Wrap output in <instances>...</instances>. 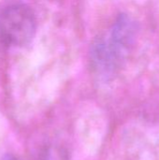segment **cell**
<instances>
[{"label":"cell","mask_w":159,"mask_h":160,"mask_svg":"<svg viewBox=\"0 0 159 160\" xmlns=\"http://www.w3.org/2000/svg\"><path fill=\"white\" fill-rule=\"evenodd\" d=\"M37 21L25 4L11 3L0 8V41L8 47H22L35 37Z\"/></svg>","instance_id":"obj_2"},{"label":"cell","mask_w":159,"mask_h":160,"mask_svg":"<svg viewBox=\"0 0 159 160\" xmlns=\"http://www.w3.org/2000/svg\"><path fill=\"white\" fill-rule=\"evenodd\" d=\"M138 34L135 21L126 14L120 15L110 32L97 38L91 47V63L102 78H110L119 70L132 50Z\"/></svg>","instance_id":"obj_1"},{"label":"cell","mask_w":159,"mask_h":160,"mask_svg":"<svg viewBox=\"0 0 159 160\" xmlns=\"http://www.w3.org/2000/svg\"><path fill=\"white\" fill-rule=\"evenodd\" d=\"M0 160H17L14 157L10 155H3L0 157Z\"/></svg>","instance_id":"obj_3"}]
</instances>
